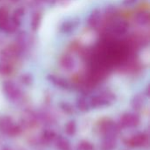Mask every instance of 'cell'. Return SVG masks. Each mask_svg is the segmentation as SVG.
Wrapping results in <instances>:
<instances>
[{"label":"cell","instance_id":"6da1fadb","mask_svg":"<svg viewBox=\"0 0 150 150\" xmlns=\"http://www.w3.org/2000/svg\"><path fill=\"white\" fill-rule=\"evenodd\" d=\"M120 129L121 128L119 126V124H116L112 119L109 118L102 119L100 122L98 124V130L104 137H116Z\"/></svg>","mask_w":150,"mask_h":150},{"label":"cell","instance_id":"7a4b0ae2","mask_svg":"<svg viewBox=\"0 0 150 150\" xmlns=\"http://www.w3.org/2000/svg\"><path fill=\"white\" fill-rule=\"evenodd\" d=\"M116 99L115 95L111 91H103L98 95L93 96L90 99V105L93 108H99L112 105Z\"/></svg>","mask_w":150,"mask_h":150},{"label":"cell","instance_id":"3957f363","mask_svg":"<svg viewBox=\"0 0 150 150\" xmlns=\"http://www.w3.org/2000/svg\"><path fill=\"white\" fill-rule=\"evenodd\" d=\"M140 122L141 119L138 114L127 112L121 115L118 124L120 127V128H133L138 127L140 125Z\"/></svg>","mask_w":150,"mask_h":150},{"label":"cell","instance_id":"277c9868","mask_svg":"<svg viewBox=\"0 0 150 150\" xmlns=\"http://www.w3.org/2000/svg\"><path fill=\"white\" fill-rule=\"evenodd\" d=\"M3 90L7 98L12 101H18L22 98V92L20 89L12 81H5L3 83Z\"/></svg>","mask_w":150,"mask_h":150},{"label":"cell","instance_id":"5b68a950","mask_svg":"<svg viewBox=\"0 0 150 150\" xmlns=\"http://www.w3.org/2000/svg\"><path fill=\"white\" fill-rule=\"evenodd\" d=\"M129 27V24L127 21L124 19L115 18L109 25L110 33L114 36H122L127 33Z\"/></svg>","mask_w":150,"mask_h":150},{"label":"cell","instance_id":"8992f818","mask_svg":"<svg viewBox=\"0 0 150 150\" xmlns=\"http://www.w3.org/2000/svg\"><path fill=\"white\" fill-rule=\"evenodd\" d=\"M149 142V135L145 133H139L130 136L127 140H125V143L127 146L132 148H138V147H144Z\"/></svg>","mask_w":150,"mask_h":150},{"label":"cell","instance_id":"52a82bcc","mask_svg":"<svg viewBox=\"0 0 150 150\" xmlns=\"http://www.w3.org/2000/svg\"><path fill=\"white\" fill-rule=\"evenodd\" d=\"M146 101H147L146 96H145L144 94L140 93V94L135 95V96L133 98L132 103H131V104H132V106H133V108H134V110L140 111V110H142V109L144 107V105H145V104H146Z\"/></svg>","mask_w":150,"mask_h":150},{"label":"cell","instance_id":"ba28073f","mask_svg":"<svg viewBox=\"0 0 150 150\" xmlns=\"http://www.w3.org/2000/svg\"><path fill=\"white\" fill-rule=\"evenodd\" d=\"M78 24H79V20L77 18H72L70 20L64 21L61 26V31L64 33H70L74 29H76V27H77Z\"/></svg>","mask_w":150,"mask_h":150},{"label":"cell","instance_id":"9c48e42d","mask_svg":"<svg viewBox=\"0 0 150 150\" xmlns=\"http://www.w3.org/2000/svg\"><path fill=\"white\" fill-rule=\"evenodd\" d=\"M47 78H48V80L51 83H53L57 87H60L62 89H68L69 87V83L65 79L61 77V76H54V75H49L47 76Z\"/></svg>","mask_w":150,"mask_h":150},{"label":"cell","instance_id":"30bf717a","mask_svg":"<svg viewBox=\"0 0 150 150\" xmlns=\"http://www.w3.org/2000/svg\"><path fill=\"white\" fill-rule=\"evenodd\" d=\"M100 20H101V12L98 10L94 11L91 16L89 17L88 19V24L92 28H96L100 24Z\"/></svg>","mask_w":150,"mask_h":150},{"label":"cell","instance_id":"8fae6325","mask_svg":"<svg viewBox=\"0 0 150 150\" xmlns=\"http://www.w3.org/2000/svg\"><path fill=\"white\" fill-rule=\"evenodd\" d=\"M116 147V137L106 136L104 137V140L101 143V149L102 150H112Z\"/></svg>","mask_w":150,"mask_h":150},{"label":"cell","instance_id":"7c38bea8","mask_svg":"<svg viewBox=\"0 0 150 150\" xmlns=\"http://www.w3.org/2000/svg\"><path fill=\"white\" fill-rule=\"evenodd\" d=\"M10 19L9 11L5 7H0V31L4 32Z\"/></svg>","mask_w":150,"mask_h":150},{"label":"cell","instance_id":"4fadbf2b","mask_svg":"<svg viewBox=\"0 0 150 150\" xmlns=\"http://www.w3.org/2000/svg\"><path fill=\"white\" fill-rule=\"evenodd\" d=\"M13 120L9 116H1L0 117V133L4 134L8 130V128L13 124Z\"/></svg>","mask_w":150,"mask_h":150},{"label":"cell","instance_id":"5bb4252c","mask_svg":"<svg viewBox=\"0 0 150 150\" xmlns=\"http://www.w3.org/2000/svg\"><path fill=\"white\" fill-rule=\"evenodd\" d=\"M55 146L58 150H71L70 142L64 137L58 136L55 140Z\"/></svg>","mask_w":150,"mask_h":150},{"label":"cell","instance_id":"9a60e30c","mask_svg":"<svg viewBox=\"0 0 150 150\" xmlns=\"http://www.w3.org/2000/svg\"><path fill=\"white\" fill-rule=\"evenodd\" d=\"M57 134L56 133L52 130V129H45L42 133L41 135V139L44 142H51L56 140L57 138Z\"/></svg>","mask_w":150,"mask_h":150},{"label":"cell","instance_id":"2e32d148","mask_svg":"<svg viewBox=\"0 0 150 150\" xmlns=\"http://www.w3.org/2000/svg\"><path fill=\"white\" fill-rule=\"evenodd\" d=\"M61 65L63 69L67 70H70L74 68V65H75L74 59L69 55H64L61 59Z\"/></svg>","mask_w":150,"mask_h":150},{"label":"cell","instance_id":"e0dca14e","mask_svg":"<svg viewBox=\"0 0 150 150\" xmlns=\"http://www.w3.org/2000/svg\"><path fill=\"white\" fill-rule=\"evenodd\" d=\"M76 107L81 112H88L90 110V108H91L90 102L87 100V98H85L83 97H81L76 101Z\"/></svg>","mask_w":150,"mask_h":150},{"label":"cell","instance_id":"ac0fdd59","mask_svg":"<svg viewBox=\"0 0 150 150\" xmlns=\"http://www.w3.org/2000/svg\"><path fill=\"white\" fill-rule=\"evenodd\" d=\"M23 130V127L20 126V125H18V124H15L13 123L9 128L8 130L6 131L5 134L9 135V136H11V137H14V136H18L21 134Z\"/></svg>","mask_w":150,"mask_h":150},{"label":"cell","instance_id":"d6986e66","mask_svg":"<svg viewBox=\"0 0 150 150\" xmlns=\"http://www.w3.org/2000/svg\"><path fill=\"white\" fill-rule=\"evenodd\" d=\"M135 19L138 24L146 25L149 22V13L148 11H141L136 15Z\"/></svg>","mask_w":150,"mask_h":150},{"label":"cell","instance_id":"ffe728a7","mask_svg":"<svg viewBox=\"0 0 150 150\" xmlns=\"http://www.w3.org/2000/svg\"><path fill=\"white\" fill-rule=\"evenodd\" d=\"M64 132L69 136L74 135L76 134V121L75 120L68 121L64 126Z\"/></svg>","mask_w":150,"mask_h":150},{"label":"cell","instance_id":"44dd1931","mask_svg":"<svg viewBox=\"0 0 150 150\" xmlns=\"http://www.w3.org/2000/svg\"><path fill=\"white\" fill-rule=\"evenodd\" d=\"M12 64L11 62H8L4 61V62H2V64L0 65V72L3 75H10L12 72Z\"/></svg>","mask_w":150,"mask_h":150},{"label":"cell","instance_id":"7402d4cb","mask_svg":"<svg viewBox=\"0 0 150 150\" xmlns=\"http://www.w3.org/2000/svg\"><path fill=\"white\" fill-rule=\"evenodd\" d=\"M77 150H94V146L92 145V143H91L88 141H82L78 143Z\"/></svg>","mask_w":150,"mask_h":150},{"label":"cell","instance_id":"603a6c76","mask_svg":"<svg viewBox=\"0 0 150 150\" xmlns=\"http://www.w3.org/2000/svg\"><path fill=\"white\" fill-rule=\"evenodd\" d=\"M40 19H41V16L40 13H35L33 17H32V20H31V26L33 28V31H35L40 23Z\"/></svg>","mask_w":150,"mask_h":150},{"label":"cell","instance_id":"cb8c5ba5","mask_svg":"<svg viewBox=\"0 0 150 150\" xmlns=\"http://www.w3.org/2000/svg\"><path fill=\"white\" fill-rule=\"evenodd\" d=\"M20 82L25 85H31L33 83V77L30 74H23L20 76Z\"/></svg>","mask_w":150,"mask_h":150},{"label":"cell","instance_id":"d4e9b609","mask_svg":"<svg viewBox=\"0 0 150 150\" xmlns=\"http://www.w3.org/2000/svg\"><path fill=\"white\" fill-rule=\"evenodd\" d=\"M24 12H25V11H24L23 8H18V9H16L14 11V12H13V14H12L11 17L13 18H15V19H17V20H18V21L21 22V18L24 16Z\"/></svg>","mask_w":150,"mask_h":150},{"label":"cell","instance_id":"484cf974","mask_svg":"<svg viewBox=\"0 0 150 150\" xmlns=\"http://www.w3.org/2000/svg\"><path fill=\"white\" fill-rule=\"evenodd\" d=\"M61 107L62 109V111H64L65 112L67 113H72L74 111H73V107L71 105H69V103H62L61 105Z\"/></svg>","mask_w":150,"mask_h":150},{"label":"cell","instance_id":"4316f807","mask_svg":"<svg viewBox=\"0 0 150 150\" xmlns=\"http://www.w3.org/2000/svg\"><path fill=\"white\" fill-rule=\"evenodd\" d=\"M136 0H124L123 1V4H126V5H131L132 4H134Z\"/></svg>","mask_w":150,"mask_h":150},{"label":"cell","instance_id":"83f0119b","mask_svg":"<svg viewBox=\"0 0 150 150\" xmlns=\"http://www.w3.org/2000/svg\"><path fill=\"white\" fill-rule=\"evenodd\" d=\"M11 2H13V3H15V2H17V1H18V0H11Z\"/></svg>","mask_w":150,"mask_h":150}]
</instances>
